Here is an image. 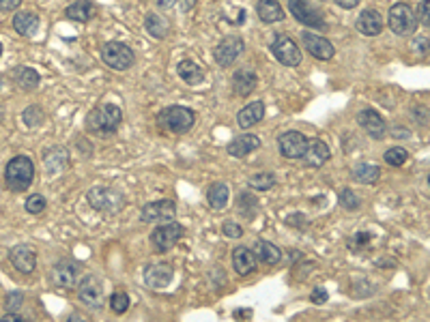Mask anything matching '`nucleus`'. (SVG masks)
Returning <instances> with one entry per match:
<instances>
[{"label":"nucleus","mask_w":430,"mask_h":322,"mask_svg":"<svg viewBox=\"0 0 430 322\" xmlns=\"http://www.w3.org/2000/svg\"><path fill=\"white\" fill-rule=\"evenodd\" d=\"M185 234V228L181 223H175V221H166L162 226H158L153 232H151V243L153 248L164 254V252H170L179 240L183 238Z\"/></svg>","instance_id":"1a4fd4ad"},{"label":"nucleus","mask_w":430,"mask_h":322,"mask_svg":"<svg viewBox=\"0 0 430 322\" xmlns=\"http://www.w3.org/2000/svg\"><path fill=\"white\" fill-rule=\"evenodd\" d=\"M158 123H160L162 129H166L170 133H187L194 127V123H196V114L189 108L170 106V108H166V110L160 112Z\"/></svg>","instance_id":"20e7f679"},{"label":"nucleus","mask_w":430,"mask_h":322,"mask_svg":"<svg viewBox=\"0 0 430 322\" xmlns=\"http://www.w3.org/2000/svg\"><path fill=\"white\" fill-rule=\"evenodd\" d=\"M256 84H258V77H256V73L250 71V69H239V71L233 75V93H235L237 97H248L250 93H254Z\"/></svg>","instance_id":"5701e85b"},{"label":"nucleus","mask_w":430,"mask_h":322,"mask_svg":"<svg viewBox=\"0 0 430 322\" xmlns=\"http://www.w3.org/2000/svg\"><path fill=\"white\" fill-rule=\"evenodd\" d=\"M145 28L151 37L155 39H164L168 35V22L160 16V13H149L145 18Z\"/></svg>","instance_id":"72a5a7b5"},{"label":"nucleus","mask_w":430,"mask_h":322,"mask_svg":"<svg viewBox=\"0 0 430 322\" xmlns=\"http://www.w3.org/2000/svg\"><path fill=\"white\" fill-rule=\"evenodd\" d=\"M373 240V234L370 232H357V234H353V238H348V248L353 250V252H362L368 243Z\"/></svg>","instance_id":"a19ab883"},{"label":"nucleus","mask_w":430,"mask_h":322,"mask_svg":"<svg viewBox=\"0 0 430 322\" xmlns=\"http://www.w3.org/2000/svg\"><path fill=\"white\" fill-rule=\"evenodd\" d=\"M13 28L20 37H35L39 30V16L33 11H18L13 16Z\"/></svg>","instance_id":"a878e982"},{"label":"nucleus","mask_w":430,"mask_h":322,"mask_svg":"<svg viewBox=\"0 0 430 322\" xmlns=\"http://www.w3.org/2000/svg\"><path fill=\"white\" fill-rule=\"evenodd\" d=\"M302 43L306 45V50L314 56V58H319V60H331L333 58V54H336V50H333V45H331V41L329 39H325V37H321V35H314V33H302Z\"/></svg>","instance_id":"2eb2a0df"},{"label":"nucleus","mask_w":430,"mask_h":322,"mask_svg":"<svg viewBox=\"0 0 430 322\" xmlns=\"http://www.w3.org/2000/svg\"><path fill=\"white\" fill-rule=\"evenodd\" d=\"M95 13H97V9H95V5L91 3V0H78V3L69 5V7L65 9V18H67V20L80 22V24L91 22V20L95 18Z\"/></svg>","instance_id":"393cba45"},{"label":"nucleus","mask_w":430,"mask_h":322,"mask_svg":"<svg viewBox=\"0 0 430 322\" xmlns=\"http://www.w3.org/2000/svg\"><path fill=\"white\" fill-rule=\"evenodd\" d=\"M196 3H198V0H179V5H181L183 11H192Z\"/></svg>","instance_id":"3c124183"},{"label":"nucleus","mask_w":430,"mask_h":322,"mask_svg":"<svg viewBox=\"0 0 430 322\" xmlns=\"http://www.w3.org/2000/svg\"><path fill=\"white\" fill-rule=\"evenodd\" d=\"M177 217V204L172 200H155V202H149L147 206H142L140 211V219L145 223H151V221H172Z\"/></svg>","instance_id":"4468645a"},{"label":"nucleus","mask_w":430,"mask_h":322,"mask_svg":"<svg viewBox=\"0 0 430 322\" xmlns=\"http://www.w3.org/2000/svg\"><path fill=\"white\" fill-rule=\"evenodd\" d=\"M43 166L45 172L50 177H56L60 172H65V168L69 166V155L62 146H52L43 152Z\"/></svg>","instance_id":"a211bd4d"},{"label":"nucleus","mask_w":430,"mask_h":322,"mask_svg":"<svg viewBox=\"0 0 430 322\" xmlns=\"http://www.w3.org/2000/svg\"><path fill=\"white\" fill-rule=\"evenodd\" d=\"M329 157H331L329 146L323 140L314 138V140L308 142V150H306V155L302 159L306 161V166H310V168H321V166L327 164Z\"/></svg>","instance_id":"aec40b11"},{"label":"nucleus","mask_w":430,"mask_h":322,"mask_svg":"<svg viewBox=\"0 0 430 322\" xmlns=\"http://www.w3.org/2000/svg\"><path fill=\"white\" fill-rule=\"evenodd\" d=\"M308 138L302 131H286L277 138V146L280 152L286 159H302L308 150Z\"/></svg>","instance_id":"f8f14e48"},{"label":"nucleus","mask_w":430,"mask_h":322,"mask_svg":"<svg viewBox=\"0 0 430 322\" xmlns=\"http://www.w3.org/2000/svg\"><path fill=\"white\" fill-rule=\"evenodd\" d=\"M233 316H235V318H243V316L252 318V309H237V311H235Z\"/></svg>","instance_id":"603ef678"},{"label":"nucleus","mask_w":430,"mask_h":322,"mask_svg":"<svg viewBox=\"0 0 430 322\" xmlns=\"http://www.w3.org/2000/svg\"><path fill=\"white\" fill-rule=\"evenodd\" d=\"M327 299H329V294H327V290H325L323 286H316V288L310 292V301H312V303H316V305L327 303Z\"/></svg>","instance_id":"a18cd8bd"},{"label":"nucleus","mask_w":430,"mask_h":322,"mask_svg":"<svg viewBox=\"0 0 430 322\" xmlns=\"http://www.w3.org/2000/svg\"><path fill=\"white\" fill-rule=\"evenodd\" d=\"M428 43H430V41H428L426 37H417V39L413 41V48H415L417 52L421 50V54H428Z\"/></svg>","instance_id":"de8ad7c7"},{"label":"nucleus","mask_w":430,"mask_h":322,"mask_svg":"<svg viewBox=\"0 0 430 322\" xmlns=\"http://www.w3.org/2000/svg\"><path fill=\"white\" fill-rule=\"evenodd\" d=\"M428 183H430V177H428Z\"/></svg>","instance_id":"6e6d98bb"},{"label":"nucleus","mask_w":430,"mask_h":322,"mask_svg":"<svg viewBox=\"0 0 430 322\" xmlns=\"http://www.w3.org/2000/svg\"><path fill=\"white\" fill-rule=\"evenodd\" d=\"M256 148H260V138L254 135V133H241V135H237V138L228 144V155L241 159V157L250 155V152L256 150Z\"/></svg>","instance_id":"b1692460"},{"label":"nucleus","mask_w":430,"mask_h":322,"mask_svg":"<svg viewBox=\"0 0 430 322\" xmlns=\"http://www.w3.org/2000/svg\"><path fill=\"white\" fill-rule=\"evenodd\" d=\"M222 232L228 236V238H239V236H243V228L237 223V221H224V226H222Z\"/></svg>","instance_id":"c03bdc74"},{"label":"nucleus","mask_w":430,"mask_h":322,"mask_svg":"<svg viewBox=\"0 0 430 322\" xmlns=\"http://www.w3.org/2000/svg\"><path fill=\"white\" fill-rule=\"evenodd\" d=\"M246 45H243V39L237 37V35H231V37H224L218 48L213 50V58L220 67H231L241 54H243Z\"/></svg>","instance_id":"9b49d317"},{"label":"nucleus","mask_w":430,"mask_h":322,"mask_svg":"<svg viewBox=\"0 0 430 322\" xmlns=\"http://www.w3.org/2000/svg\"><path fill=\"white\" fill-rule=\"evenodd\" d=\"M254 254H256V258L260 260V262H265V265H269V267H273V265H277L280 260H282V252L273 245V243H269V240H256V245H254Z\"/></svg>","instance_id":"c756f323"},{"label":"nucleus","mask_w":430,"mask_h":322,"mask_svg":"<svg viewBox=\"0 0 430 322\" xmlns=\"http://www.w3.org/2000/svg\"><path fill=\"white\" fill-rule=\"evenodd\" d=\"M381 177V170L379 166L375 164H357L353 168V181L362 183V185H375Z\"/></svg>","instance_id":"2f4dec72"},{"label":"nucleus","mask_w":430,"mask_h":322,"mask_svg":"<svg viewBox=\"0 0 430 322\" xmlns=\"http://www.w3.org/2000/svg\"><path fill=\"white\" fill-rule=\"evenodd\" d=\"M177 71H179L183 82L189 84V87H196V84H200L202 79H204V69L198 67L194 60H181L179 67H177Z\"/></svg>","instance_id":"c85d7f7f"},{"label":"nucleus","mask_w":430,"mask_h":322,"mask_svg":"<svg viewBox=\"0 0 430 322\" xmlns=\"http://www.w3.org/2000/svg\"><path fill=\"white\" fill-rule=\"evenodd\" d=\"M387 26L394 35L398 37H409L415 33L417 28V18H415V11L404 5V3H396L392 9H390V16H387Z\"/></svg>","instance_id":"0eeeda50"},{"label":"nucleus","mask_w":430,"mask_h":322,"mask_svg":"<svg viewBox=\"0 0 430 322\" xmlns=\"http://www.w3.org/2000/svg\"><path fill=\"white\" fill-rule=\"evenodd\" d=\"M45 206H48V200H45L41 194H33V196H28V198H26V204H24L26 213H31V215H39V213H43Z\"/></svg>","instance_id":"4c0bfd02"},{"label":"nucleus","mask_w":430,"mask_h":322,"mask_svg":"<svg viewBox=\"0 0 430 322\" xmlns=\"http://www.w3.org/2000/svg\"><path fill=\"white\" fill-rule=\"evenodd\" d=\"M22 5V0H0V11H16Z\"/></svg>","instance_id":"49530a36"},{"label":"nucleus","mask_w":430,"mask_h":322,"mask_svg":"<svg viewBox=\"0 0 430 322\" xmlns=\"http://www.w3.org/2000/svg\"><path fill=\"white\" fill-rule=\"evenodd\" d=\"M357 123H360V127H362L373 140H383L385 133H387L385 121H383L381 114H377L375 110H362L360 116H357Z\"/></svg>","instance_id":"f3484780"},{"label":"nucleus","mask_w":430,"mask_h":322,"mask_svg":"<svg viewBox=\"0 0 430 322\" xmlns=\"http://www.w3.org/2000/svg\"><path fill=\"white\" fill-rule=\"evenodd\" d=\"M87 200L95 211H99L104 215H118L125 209V196L114 187H104V185L93 187V189H89Z\"/></svg>","instance_id":"7ed1b4c3"},{"label":"nucleus","mask_w":430,"mask_h":322,"mask_svg":"<svg viewBox=\"0 0 430 322\" xmlns=\"http://www.w3.org/2000/svg\"><path fill=\"white\" fill-rule=\"evenodd\" d=\"M0 56H3V43H0Z\"/></svg>","instance_id":"5fc2aeb1"},{"label":"nucleus","mask_w":430,"mask_h":322,"mask_svg":"<svg viewBox=\"0 0 430 322\" xmlns=\"http://www.w3.org/2000/svg\"><path fill=\"white\" fill-rule=\"evenodd\" d=\"M415 18H417V22H419V24L430 26V0H424V3H419V5H417Z\"/></svg>","instance_id":"37998d69"},{"label":"nucleus","mask_w":430,"mask_h":322,"mask_svg":"<svg viewBox=\"0 0 430 322\" xmlns=\"http://www.w3.org/2000/svg\"><path fill=\"white\" fill-rule=\"evenodd\" d=\"M22 118H24V123H26L28 127H39V125L45 121V112H43L39 106H31V108L24 110Z\"/></svg>","instance_id":"c9c22d12"},{"label":"nucleus","mask_w":430,"mask_h":322,"mask_svg":"<svg viewBox=\"0 0 430 322\" xmlns=\"http://www.w3.org/2000/svg\"><path fill=\"white\" fill-rule=\"evenodd\" d=\"M78 299L89 307V309H101L104 303V286L95 275H87L78 284Z\"/></svg>","instance_id":"ddd939ff"},{"label":"nucleus","mask_w":430,"mask_h":322,"mask_svg":"<svg viewBox=\"0 0 430 322\" xmlns=\"http://www.w3.org/2000/svg\"><path fill=\"white\" fill-rule=\"evenodd\" d=\"M250 187L256 189V191H269L273 185H275V177L271 172H258L254 177H250Z\"/></svg>","instance_id":"f704fd0d"},{"label":"nucleus","mask_w":430,"mask_h":322,"mask_svg":"<svg viewBox=\"0 0 430 322\" xmlns=\"http://www.w3.org/2000/svg\"><path fill=\"white\" fill-rule=\"evenodd\" d=\"M256 13H258L260 22H265V24H275V22L284 20V9L280 7L277 0H258Z\"/></svg>","instance_id":"cd10ccee"},{"label":"nucleus","mask_w":430,"mask_h":322,"mask_svg":"<svg viewBox=\"0 0 430 322\" xmlns=\"http://www.w3.org/2000/svg\"><path fill=\"white\" fill-rule=\"evenodd\" d=\"M0 84H3V82H0Z\"/></svg>","instance_id":"4d7b16f0"},{"label":"nucleus","mask_w":430,"mask_h":322,"mask_svg":"<svg viewBox=\"0 0 430 322\" xmlns=\"http://www.w3.org/2000/svg\"><path fill=\"white\" fill-rule=\"evenodd\" d=\"M263 118H265V104L263 101H252L246 108H241L239 114H237V121H239L241 129H250V127L258 125Z\"/></svg>","instance_id":"bb28decb"},{"label":"nucleus","mask_w":430,"mask_h":322,"mask_svg":"<svg viewBox=\"0 0 430 322\" xmlns=\"http://www.w3.org/2000/svg\"><path fill=\"white\" fill-rule=\"evenodd\" d=\"M175 277V269L168 262H160V265H151L145 271V284L153 290H162L166 286H170Z\"/></svg>","instance_id":"dca6fc26"},{"label":"nucleus","mask_w":430,"mask_h":322,"mask_svg":"<svg viewBox=\"0 0 430 322\" xmlns=\"http://www.w3.org/2000/svg\"><path fill=\"white\" fill-rule=\"evenodd\" d=\"M123 123V112L114 104H101L87 114V129L99 138L114 135Z\"/></svg>","instance_id":"f257e3e1"},{"label":"nucleus","mask_w":430,"mask_h":322,"mask_svg":"<svg viewBox=\"0 0 430 322\" xmlns=\"http://www.w3.org/2000/svg\"><path fill=\"white\" fill-rule=\"evenodd\" d=\"M0 320H3V322H20V320H24L18 311H7L3 318H0Z\"/></svg>","instance_id":"8fccbe9b"},{"label":"nucleus","mask_w":430,"mask_h":322,"mask_svg":"<svg viewBox=\"0 0 430 322\" xmlns=\"http://www.w3.org/2000/svg\"><path fill=\"white\" fill-rule=\"evenodd\" d=\"M129 294H125V292H114L112 296H110V309L114 311V313H125L127 309H129Z\"/></svg>","instance_id":"58836bf2"},{"label":"nucleus","mask_w":430,"mask_h":322,"mask_svg":"<svg viewBox=\"0 0 430 322\" xmlns=\"http://www.w3.org/2000/svg\"><path fill=\"white\" fill-rule=\"evenodd\" d=\"M271 52H273V56L282 62V65H286V67H297L299 62H302V50H299V45L291 39V37H286V35H275L273 39H271Z\"/></svg>","instance_id":"9d476101"},{"label":"nucleus","mask_w":430,"mask_h":322,"mask_svg":"<svg viewBox=\"0 0 430 322\" xmlns=\"http://www.w3.org/2000/svg\"><path fill=\"white\" fill-rule=\"evenodd\" d=\"M101 60L114 71H127L136 62V54L129 45L121 41H108L101 48Z\"/></svg>","instance_id":"423d86ee"},{"label":"nucleus","mask_w":430,"mask_h":322,"mask_svg":"<svg viewBox=\"0 0 430 322\" xmlns=\"http://www.w3.org/2000/svg\"><path fill=\"white\" fill-rule=\"evenodd\" d=\"M80 275H82V265L76 260H58L52 271H50V282L52 286L60 288V290H74L80 284Z\"/></svg>","instance_id":"39448f33"},{"label":"nucleus","mask_w":430,"mask_h":322,"mask_svg":"<svg viewBox=\"0 0 430 322\" xmlns=\"http://www.w3.org/2000/svg\"><path fill=\"white\" fill-rule=\"evenodd\" d=\"M13 79H16V84L22 91H35L39 87V82H41L39 73L33 67H18L16 73H13Z\"/></svg>","instance_id":"7c9ffc66"},{"label":"nucleus","mask_w":430,"mask_h":322,"mask_svg":"<svg viewBox=\"0 0 430 322\" xmlns=\"http://www.w3.org/2000/svg\"><path fill=\"white\" fill-rule=\"evenodd\" d=\"M355 28L360 30L362 35H366V37H377V35L383 33V18H381L379 11L366 9V11H362L360 18H357Z\"/></svg>","instance_id":"412c9836"},{"label":"nucleus","mask_w":430,"mask_h":322,"mask_svg":"<svg viewBox=\"0 0 430 322\" xmlns=\"http://www.w3.org/2000/svg\"><path fill=\"white\" fill-rule=\"evenodd\" d=\"M158 7H164V9H170L175 5V0H155Z\"/></svg>","instance_id":"864d4df0"},{"label":"nucleus","mask_w":430,"mask_h":322,"mask_svg":"<svg viewBox=\"0 0 430 322\" xmlns=\"http://www.w3.org/2000/svg\"><path fill=\"white\" fill-rule=\"evenodd\" d=\"M24 305V294L22 292H9L5 296V309L7 311H20Z\"/></svg>","instance_id":"79ce46f5"},{"label":"nucleus","mask_w":430,"mask_h":322,"mask_svg":"<svg viewBox=\"0 0 430 322\" xmlns=\"http://www.w3.org/2000/svg\"><path fill=\"white\" fill-rule=\"evenodd\" d=\"M33 179H35V166H33V159L26 157V155L13 157L7 164V168H5L7 187L11 191H16V194L26 191L33 185Z\"/></svg>","instance_id":"f03ea898"},{"label":"nucleus","mask_w":430,"mask_h":322,"mask_svg":"<svg viewBox=\"0 0 430 322\" xmlns=\"http://www.w3.org/2000/svg\"><path fill=\"white\" fill-rule=\"evenodd\" d=\"M362 0H336V5H340L342 9H353V7H357L360 5Z\"/></svg>","instance_id":"09e8293b"},{"label":"nucleus","mask_w":430,"mask_h":322,"mask_svg":"<svg viewBox=\"0 0 430 322\" xmlns=\"http://www.w3.org/2000/svg\"><path fill=\"white\" fill-rule=\"evenodd\" d=\"M9 260H11V265L20 271V273H33L35 271V265H37V256H35V252L28 248V245H16V248H11V252H9Z\"/></svg>","instance_id":"4be33fe9"},{"label":"nucleus","mask_w":430,"mask_h":322,"mask_svg":"<svg viewBox=\"0 0 430 322\" xmlns=\"http://www.w3.org/2000/svg\"><path fill=\"white\" fill-rule=\"evenodd\" d=\"M338 202L346 211H357V209H360V198H357V194H353V189H342L340 196H338Z\"/></svg>","instance_id":"ea45409f"},{"label":"nucleus","mask_w":430,"mask_h":322,"mask_svg":"<svg viewBox=\"0 0 430 322\" xmlns=\"http://www.w3.org/2000/svg\"><path fill=\"white\" fill-rule=\"evenodd\" d=\"M289 11L293 13L297 22H302L308 28H319V30L327 28V20L323 11L316 9L310 0H289Z\"/></svg>","instance_id":"6e6552de"},{"label":"nucleus","mask_w":430,"mask_h":322,"mask_svg":"<svg viewBox=\"0 0 430 322\" xmlns=\"http://www.w3.org/2000/svg\"><path fill=\"white\" fill-rule=\"evenodd\" d=\"M383 159L387 161L390 166H402L404 161L409 159V152L404 150V148H400V146H394V148H390V150H385V155H383Z\"/></svg>","instance_id":"e433bc0d"},{"label":"nucleus","mask_w":430,"mask_h":322,"mask_svg":"<svg viewBox=\"0 0 430 322\" xmlns=\"http://www.w3.org/2000/svg\"><path fill=\"white\" fill-rule=\"evenodd\" d=\"M206 200H209V206L213 211H222L226 204H228V187L226 183H215L209 187V194H206Z\"/></svg>","instance_id":"473e14b6"},{"label":"nucleus","mask_w":430,"mask_h":322,"mask_svg":"<svg viewBox=\"0 0 430 322\" xmlns=\"http://www.w3.org/2000/svg\"><path fill=\"white\" fill-rule=\"evenodd\" d=\"M256 267H258V258H256L254 250H250V248L233 250V269L237 271V275L248 277L256 271Z\"/></svg>","instance_id":"6ab92c4d"}]
</instances>
